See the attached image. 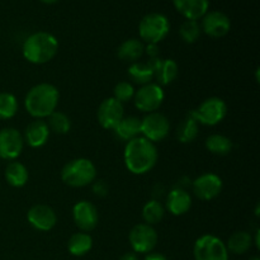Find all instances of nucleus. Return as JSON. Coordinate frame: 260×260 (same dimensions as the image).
Here are the masks:
<instances>
[{"instance_id": "obj_1", "label": "nucleus", "mask_w": 260, "mask_h": 260, "mask_svg": "<svg viewBox=\"0 0 260 260\" xmlns=\"http://www.w3.org/2000/svg\"><path fill=\"white\" fill-rule=\"evenodd\" d=\"M123 156L128 172L135 175H144L156 165L157 150L154 142L139 136L127 142Z\"/></svg>"}, {"instance_id": "obj_2", "label": "nucleus", "mask_w": 260, "mask_h": 260, "mask_svg": "<svg viewBox=\"0 0 260 260\" xmlns=\"http://www.w3.org/2000/svg\"><path fill=\"white\" fill-rule=\"evenodd\" d=\"M60 99L57 88L52 84L41 83L29 89L24 99L28 113L36 119L47 118L56 111Z\"/></svg>"}, {"instance_id": "obj_3", "label": "nucleus", "mask_w": 260, "mask_h": 260, "mask_svg": "<svg viewBox=\"0 0 260 260\" xmlns=\"http://www.w3.org/2000/svg\"><path fill=\"white\" fill-rule=\"evenodd\" d=\"M58 51V41L48 32H36L24 41L22 47L25 60L35 65H42L52 60Z\"/></svg>"}, {"instance_id": "obj_4", "label": "nucleus", "mask_w": 260, "mask_h": 260, "mask_svg": "<svg viewBox=\"0 0 260 260\" xmlns=\"http://www.w3.org/2000/svg\"><path fill=\"white\" fill-rule=\"evenodd\" d=\"M96 168L93 161L85 157H78L63 165L61 179L73 188H83L95 182Z\"/></svg>"}, {"instance_id": "obj_5", "label": "nucleus", "mask_w": 260, "mask_h": 260, "mask_svg": "<svg viewBox=\"0 0 260 260\" xmlns=\"http://www.w3.org/2000/svg\"><path fill=\"white\" fill-rule=\"evenodd\" d=\"M170 30L169 19L161 13H150L145 15L139 24V35L144 42L159 43Z\"/></svg>"}, {"instance_id": "obj_6", "label": "nucleus", "mask_w": 260, "mask_h": 260, "mask_svg": "<svg viewBox=\"0 0 260 260\" xmlns=\"http://www.w3.org/2000/svg\"><path fill=\"white\" fill-rule=\"evenodd\" d=\"M226 114H228V106L225 102L217 96H212L202 102L198 108L193 109L189 116L201 124L216 126L225 119Z\"/></svg>"}, {"instance_id": "obj_7", "label": "nucleus", "mask_w": 260, "mask_h": 260, "mask_svg": "<svg viewBox=\"0 0 260 260\" xmlns=\"http://www.w3.org/2000/svg\"><path fill=\"white\" fill-rule=\"evenodd\" d=\"M196 260H229L226 244L213 235H203L197 239L193 248Z\"/></svg>"}, {"instance_id": "obj_8", "label": "nucleus", "mask_w": 260, "mask_h": 260, "mask_svg": "<svg viewBox=\"0 0 260 260\" xmlns=\"http://www.w3.org/2000/svg\"><path fill=\"white\" fill-rule=\"evenodd\" d=\"M164 90L156 83H150L142 85L137 91H135L134 102L139 111L144 113H152L160 108L164 102Z\"/></svg>"}, {"instance_id": "obj_9", "label": "nucleus", "mask_w": 260, "mask_h": 260, "mask_svg": "<svg viewBox=\"0 0 260 260\" xmlns=\"http://www.w3.org/2000/svg\"><path fill=\"white\" fill-rule=\"evenodd\" d=\"M128 240L134 249V253L149 254L156 246L157 233L152 226L147 223H139L132 228Z\"/></svg>"}, {"instance_id": "obj_10", "label": "nucleus", "mask_w": 260, "mask_h": 260, "mask_svg": "<svg viewBox=\"0 0 260 260\" xmlns=\"http://www.w3.org/2000/svg\"><path fill=\"white\" fill-rule=\"evenodd\" d=\"M169 119L159 112L149 113L141 119V135L151 142H160L169 135Z\"/></svg>"}, {"instance_id": "obj_11", "label": "nucleus", "mask_w": 260, "mask_h": 260, "mask_svg": "<svg viewBox=\"0 0 260 260\" xmlns=\"http://www.w3.org/2000/svg\"><path fill=\"white\" fill-rule=\"evenodd\" d=\"M24 139L17 128L7 127L0 129V157L4 160H15L23 151Z\"/></svg>"}, {"instance_id": "obj_12", "label": "nucleus", "mask_w": 260, "mask_h": 260, "mask_svg": "<svg viewBox=\"0 0 260 260\" xmlns=\"http://www.w3.org/2000/svg\"><path fill=\"white\" fill-rule=\"evenodd\" d=\"M200 25L201 29L212 38L225 37L231 29L230 18L225 13L218 12V10L206 13L202 17V23Z\"/></svg>"}, {"instance_id": "obj_13", "label": "nucleus", "mask_w": 260, "mask_h": 260, "mask_svg": "<svg viewBox=\"0 0 260 260\" xmlns=\"http://www.w3.org/2000/svg\"><path fill=\"white\" fill-rule=\"evenodd\" d=\"M193 193L201 201H211L222 190V180L217 174L206 173L194 179L192 184Z\"/></svg>"}, {"instance_id": "obj_14", "label": "nucleus", "mask_w": 260, "mask_h": 260, "mask_svg": "<svg viewBox=\"0 0 260 260\" xmlns=\"http://www.w3.org/2000/svg\"><path fill=\"white\" fill-rule=\"evenodd\" d=\"M98 122L103 128L114 129L117 124L124 117L123 104L114 98H107L101 103L98 108Z\"/></svg>"}, {"instance_id": "obj_15", "label": "nucleus", "mask_w": 260, "mask_h": 260, "mask_svg": "<svg viewBox=\"0 0 260 260\" xmlns=\"http://www.w3.org/2000/svg\"><path fill=\"white\" fill-rule=\"evenodd\" d=\"M73 218L75 225L83 233L94 230L98 225L99 215L95 206L88 201H80L73 208Z\"/></svg>"}, {"instance_id": "obj_16", "label": "nucleus", "mask_w": 260, "mask_h": 260, "mask_svg": "<svg viewBox=\"0 0 260 260\" xmlns=\"http://www.w3.org/2000/svg\"><path fill=\"white\" fill-rule=\"evenodd\" d=\"M27 220L38 231H50L57 223L56 212L47 205H35L27 213Z\"/></svg>"}, {"instance_id": "obj_17", "label": "nucleus", "mask_w": 260, "mask_h": 260, "mask_svg": "<svg viewBox=\"0 0 260 260\" xmlns=\"http://www.w3.org/2000/svg\"><path fill=\"white\" fill-rule=\"evenodd\" d=\"M147 65L154 71V79L160 86L172 84L177 79L178 71H179L177 62L170 58H150L147 61Z\"/></svg>"}, {"instance_id": "obj_18", "label": "nucleus", "mask_w": 260, "mask_h": 260, "mask_svg": "<svg viewBox=\"0 0 260 260\" xmlns=\"http://www.w3.org/2000/svg\"><path fill=\"white\" fill-rule=\"evenodd\" d=\"M173 4L187 20H198L208 12L210 0H173Z\"/></svg>"}, {"instance_id": "obj_19", "label": "nucleus", "mask_w": 260, "mask_h": 260, "mask_svg": "<svg viewBox=\"0 0 260 260\" xmlns=\"http://www.w3.org/2000/svg\"><path fill=\"white\" fill-rule=\"evenodd\" d=\"M192 207V198L183 188H174L167 197V210L174 216H182Z\"/></svg>"}, {"instance_id": "obj_20", "label": "nucleus", "mask_w": 260, "mask_h": 260, "mask_svg": "<svg viewBox=\"0 0 260 260\" xmlns=\"http://www.w3.org/2000/svg\"><path fill=\"white\" fill-rule=\"evenodd\" d=\"M50 132L47 122L43 121V119H36L27 126L23 139L30 147L37 149V147L43 146L47 142Z\"/></svg>"}, {"instance_id": "obj_21", "label": "nucleus", "mask_w": 260, "mask_h": 260, "mask_svg": "<svg viewBox=\"0 0 260 260\" xmlns=\"http://www.w3.org/2000/svg\"><path fill=\"white\" fill-rule=\"evenodd\" d=\"M113 131L118 139L127 142L131 141L141 135V119L135 116L123 117Z\"/></svg>"}, {"instance_id": "obj_22", "label": "nucleus", "mask_w": 260, "mask_h": 260, "mask_svg": "<svg viewBox=\"0 0 260 260\" xmlns=\"http://www.w3.org/2000/svg\"><path fill=\"white\" fill-rule=\"evenodd\" d=\"M144 52L145 46L142 41L137 40V38H129V40H126L119 46L117 55L124 62L134 63L137 62L142 57Z\"/></svg>"}, {"instance_id": "obj_23", "label": "nucleus", "mask_w": 260, "mask_h": 260, "mask_svg": "<svg viewBox=\"0 0 260 260\" xmlns=\"http://www.w3.org/2000/svg\"><path fill=\"white\" fill-rule=\"evenodd\" d=\"M93 248V239L88 233H75L68 241V250L74 256H83Z\"/></svg>"}, {"instance_id": "obj_24", "label": "nucleus", "mask_w": 260, "mask_h": 260, "mask_svg": "<svg viewBox=\"0 0 260 260\" xmlns=\"http://www.w3.org/2000/svg\"><path fill=\"white\" fill-rule=\"evenodd\" d=\"M28 170L22 162L10 161L5 168V179L12 187L20 188L27 184L28 182Z\"/></svg>"}, {"instance_id": "obj_25", "label": "nucleus", "mask_w": 260, "mask_h": 260, "mask_svg": "<svg viewBox=\"0 0 260 260\" xmlns=\"http://www.w3.org/2000/svg\"><path fill=\"white\" fill-rule=\"evenodd\" d=\"M251 244H253V238L250 234L246 231H236L229 238L226 249L233 254L240 255V254H245L251 248Z\"/></svg>"}, {"instance_id": "obj_26", "label": "nucleus", "mask_w": 260, "mask_h": 260, "mask_svg": "<svg viewBox=\"0 0 260 260\" xmlns=\"http://www.w3.org/2000/svg\"><path fill=\"white\" fill-rule=\"evenodd\" d=\"M128 76L132 83L137 85H146L154 80V71L147 65V62H134L128 68Z\"/></svg>"}, {"instance_id": "obj_27", "label": "nucleus", "mask_w": 260, "mask_h": 260, "mask_svg": "<svg viewBox=\"0 0 260 260\" xmlns=\"http://www.w3.org/2000/svg\"><path fill=\"white\" fill-rule=\"evenodd\" d=\"M206 149L211 154L225 156V155L230 154L231 150H233V141L228 136H223V135H211L206 140Z\"/></svg>"}, {"instance_id": "obj_28", "label": "nucleus", "mask_w": 260, "mask_h": 260, "mask_svg": "<svg viewBox=\"0 0 260 260\" xmlns=\"http://www.w3.org/2000/svg\"><path fill=\"white\" fill-rule=\"evenodd\" d=\"M200 132V123L188 114L187 118L183 119L177 128V137L182 144H189L194 141Z\"/></svg>"}, {"instance_id": "obj_29", "label": "nucleus", "mask_w": 260, "mask_h": 260, "mask_svg": "<svg viewBox=\"0 0 260 260\" xmlns=\"http://www.w3.org/2000/svg\"><path fill=\"white\" fill-rule=\"evenodd\" d=\"M165 215V207L161 205V202L156 200L149 201L142 208V218L145 223L152 226L156 223L161 222Z\"/></svg>"}, {"instance_id": "obj_30", "label": "nucleus", "mask_w": 260, "mask_h": 260, "mask_svg": "<svg viewBox=\"0 0 260 260\" xmlns=\"http://www.w3.org/2000/svg\"><path fill=\"white\" fill-rule=\"evenodd\" d=\"M47 126L50 131H53L58 135H66L71 128V121L65 113L55 111L47 117Z\"/></svg>"}, {"instance_id": "obj_31", "label": "nucleus", "mask_w": 260, "mask_h": 260, "mask_svg": "<svg viewBox=\"0 0 260 260\" xmlns=\"http://www.w3.org/2000/svg\"><path fill=\"white\" fill-rule=\"evenodd\" d=\"M18 101L13 94L0 93V119H10L17 114Z\"/></svg>"}, {"instance_id": "obj_32", "label": "nucleus", "mask_w": 260, "mask_h": 260, "mask_svg": "<svg viewBox=\"0 0 260 260\" xmlns=\"http://www.w3.org/2000/svg\"><path fill=\"white\" fill-rule=\"evenodd\" d=\"M201 25L197 20H185L179 28V35L182 40L187 43H194L200 38Z\"/></svg>"}, {"instance_id": "obj_33", "label": "nucleus", "mask_w": 260, "mask_h": 260, "mask_svg": "<svg viewBox=\"0 0 260 260\" xmlns=\"http://www.w3.org/2000/svg\"><path fill=\"white\" fill-rule=\"evenodd\" d=\"M135 91L136 90H135L134 85L131 83H128V81H121V83H118L114 86L113 98L116 101H118L119 103L124 104L134 99Z\"/></svg>"}, {"instance_id": "obj_34", "label": "nucleus", "mask_w": 260, "mask_h": 260, "mask_svg": "<svg viewBox=\"0 0 260 260\" xmlns=\"http://www.w3.org/2000/svg\"><path fill=\"white\" fill-rule=\"evenodd\" d=\"M93 192L98 197H106L108 194V185L103 180H96L93 184Z\"/></svg>"}, {"instance_id": "obj_35", "label": "nucleus", "mask_w": 260, "mask_h": 260, "mask_svg": "<svg viewBox=\"0 0 260 260\" xmlns=\"http://www.w3.org/2000/svg\"><path fill=\"white\" fill-rule=\"evenodd\" d=\"M150 58L159 57L160 55V48L156 43H147V46H145V52Z\"/></svg>"}, {"instance_id": "obj_36", "label": "nucleus", "mask_w": 260, "mask_h": 260, "mask_svg": "<svg viewBox=\"0 0 260 260\" xmlns=\"http://www.w3.org/2000/svg\"><path fill=\"white\" fill-rule=\"evenodd\" d=\"M144 260H168L167 256H164L160 253H150L145 256Z\"/></svg>"}, {"instance_id": "obj_37", "label": "nucleus", "mask_w": 260, "mask_h": 260, "mask_svg": "<svg viewBox=\"0 0 260 260\" xmlns=\"http://www.w3.org/2000/svg\"><path fill=\"white\" fill-rule=\"evenodd\" d=\"M119 260H139V256L136 253H126L121 256Z\"/></svg>"}, {"instance_id": "obj_38", "label": "nucleus", "mask_w": 260, "mask_h": 260, "mask_svg": "<svg viewBox=\"0 0 260 260\" xmlns=\"http://www.w3.org/2000/svg\"><path fill=\"white\" fill-rule=\"evenodd\" d=\"M40 2L45 3V4H55V3H57L58 0H40Z\"/></svg>"}, {"instance_id": "obj_39", "label": "nucleus", "mask_w": 260, "mask_h": 260, "mask_svg": "<svg viewBox=\"0 0 260 260\" xmlns=\"http://www.w3.org/2000/svg\"><path fill=\"white\" fill-rule=\"evenodd\" d=\"M250 260H260L258 256H255V258H253V259H250Z\"/></svg>"}]
</instances>
